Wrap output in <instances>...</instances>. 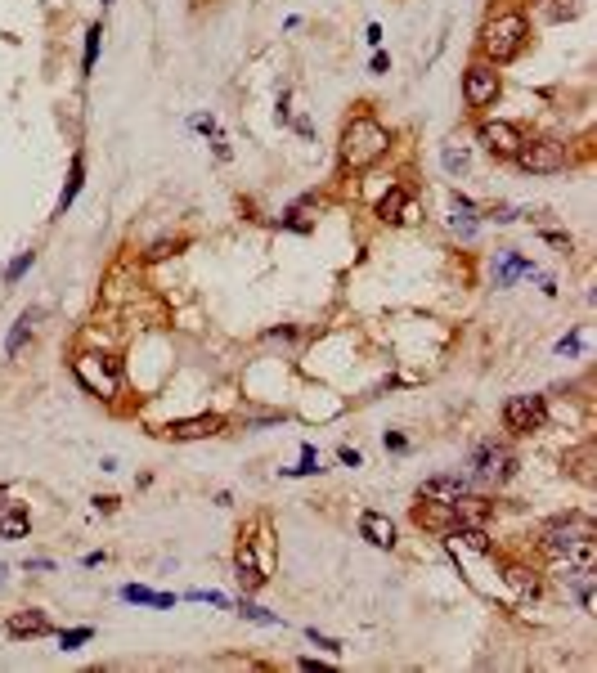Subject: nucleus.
I'll return each mask as SVG.
<instances>
[{"instance_id": "obj_31", "label": "nucleus", "mask_w": 597, "mask_h": 673, "mask_svg": "<svg viewBox=\"0 0 597 673\" xmlns=\"http://www.w3.org/2000/svg\"><path fill=\"white\" fill-rule=\"evenodd\" d=\"M211 149H216V157H221V162H229V157H234V153H229V140H221V135L211 140Z\"/></svg>"}, {"instance_id": "obj_10", "label": "nucleus", "mask_w": 597, "mask_h": 673, "mask_svg": "<svg viewBox=\"0 0 597 673\" xmlns=\"http://www.w3.org/2000/svg\"><path fill=\"white\" fill-rule=\"evenodd\" d=\"M422 507H413V521L418 525H431V530H445L449 525H458V503H436V498H418Z\"/></svg>"}, {"instance_id": "obj_9", "label": "nucleus", "mask_w": 597, "mask_h": 673, "mask_svg": "<svg viewBox=\"0 0 597 673\" xmlns=\"http://www.w3.org/2000/svg\"><path fill=\"white\" fill-rule=\"evenodd\" d=\"M418 498H436V503H462V498H467V476H458V471H436V476H426V481H422Z\"/></svg>"}, {"instance_id": "obj_21", "label": "nucleus", "mask_w": 597, "mask_h": 673, "mask_svg": "<svg viewBox=\"0 0 597 673\" xmlns=\"http://www.w3.org/2000/svg\"><path fill=\"white\" fill-rule=\"evenodd\" d=\"M99 45H104V27L94 23V27L85 32V54H81V72H85V77L94 72V63H99Z\"/></svg>"}, {"instance_id": "obj_24", "label": "nucleus", "mask_w": 597, "mask_h": 673, "mask_svg": "<svg viewBox=\"0 0 597 673\" xmlns=\"http://www.w3.org/2000/svg\"><path fill=\"white\" fill-rule=\"evenodd\" d=\"M238 610H242V619H252V624H278L274 610H265V606H256V602H238Z\"/></svg>"}, {"instance_id": "obj_4", "label": "nucleus", "mask_w": 597, "mask_h": 673, "mask_svg": "<svg viewBox=\"0 0 597 673\" xmlns=\"http://www.w3.org/2000/svg\"><path fill=\"white\" fill-rule=\"evenodd\" d=\"M512 157L530 175H557V171H566V149L557 140H521V149Z\"/></svg>"}, {"instance_id": "obj_3", "label": "nucleus", "mask_w": 597, "mask_h": 673, "mask_svg": "<svg viewBox=\"0 0 597 673\" xmlns=\"http://www.w3.org/2000/svg\"><path fill=\"white\" fill-rule=\"evenodd\" d=\"M472 476H476L481 485H503V481L517 476V454H512L507 445L485 440V445H476V454H472Z\"/></svg>"}, {"instance_id": "obj_20", "label": "nucleus", "mask_w": 597, "mask_h": 673, "mask_svg": "<svg viewBox=\"0 0 597 673\" xmlns=\"http://www.w3.org/2000/svg\"><path fill=\"white\" fill-rule=\"evenodd\" d=\"M27 530H32V521H27V512H23V507L0 512V538H27Z\"/></svg>"}, {"instance_id": "obj_17", "label": "nucleus", "mask_w": 597, "mask_h": 673, "mask_svg": "<svg viewBox=\"0 0 597 673\" xmlns=\"http://www.w3.org/2000/svg\"><path fill=\"white\" fill-rule=\"evenodd\" d=\"M377 216H382L386 225H400V220L409 216V189H400V185L386 189V198L377 202Z\"/></svg>"}, {"instance_id": "obj_34", "label": "nucleus", "mask_w": 597, "mask_h": 673, "mask_svg": "<svg viewBox=\"0 0 597 673\" xmlns=\"http://www.w3.org/2000/svg\"><path fill=\"white\" fill-rule=\"evenodd\" d=\"M373 72H391V54H373Z\"/></svg>"}, {"instance_id": "obj_28", "label": "nucleus", "mask_w": 597, "mask_h": 673, "mask_svg": "<svg viewBox=\"0 0 597 673\" xmlns=\"http://www.w3.org/2000/svg\"><path fill=\"white\" fill-rule=\"evenodd\" d=\"M557 354H579V337H575V333L562 337V341H557Z\"/></svg>"}, {"instance_id": "obj_30", "label": "nucleus", "mask_w": 597, "mask_h": 673, "mask_svg": "<svg viewBox=\"0 0 597 673\" xmlns=\"http://www.w3.org/2000/svg\"><path fill=\"white\" fill-rule=\"evenodd\" d=\"M306 638H310V642H314V646H324V651H341V646H337V642H333V638H324V633H314V629H310V633H306Z\"/></svg>"}, {"instance_id": "obj_26", "label": "nucleus", "mask_w": 597, "mask_h": 673, "mask_svg": "<svg viewBox=\"0 0 597 673\" xmlns=\"http://www.w3.org/2000/svg\"><path fill=\"white\" fill-rule=\"evenodd\" d=\"M319 471V454H314V445H301V467H292L288 476H310Z\"/></svg>"}, {"instance_id": "obj_7", "label": "nucleus", "mask_w": 597, "mask_h": 673, "mask_svg": "<svg viewBox=\"0 0 597 673\" xmlns=\"http://www.w3.org/2000/svg\"><path fill=\"white\" fill-rule=\"evenodd\" d=\"M462 99H467V108H490L498 99V72L490 63H472L462 77Z\"/></svg>"}, {"instance_id": "obj_32", "label": "nucleus", "mask_w": 597, "mask_h": 673, "mask_svg": "<svg viewBox=\"0 0 597 673\" xmlns=\"http://www.w3.org/2000/svg\"><path fill=\"white\" fill-rule=\"evenodd\" d=\"M193 130H202V135H211V130H216V117H202V113H198V117H193Z\"/></svg>"}, {"instance_id": "obj_13", "label": "nucleus", "mask_w": 597, "mask_h": 673, "mask_svg": "<svg viewBox=\"0 0 597 673\" xmlns=\"http://www.w3.org/2000/svg\"><path fill=\"white\" fill-rule=\"evenodd\" d=\"M221 418H216V413H207V418H185V422H171L166 426V436L171 440H202V436H216L221 431Z\"/></svg>"}, {"instance_id": "obj_19", "label": "nucleus", "mask_w": 597, "mask_h": 673, "mask_svg": "<svg viewBox=\"0 0 597 673\" xmlns=\"http://www.w3.org/2000/svg\"><path fill=\"white\" fill-rule=\"evenodd\" d=\"M121 597H126V602H140V606H157V610L176 606V597H171V593H149V588H135V584H126Z\"/></svg>"}, {"instance_id": "obj_12", "label": "nucleus", "mask_w": 597, "mask_h": 673, "mask_svg": "<svg viewBox=\"0 0 597 673\" xmlns=\"http://www.w3.org/2000/svg\"><path fill=\"white\" fill-rule=\"evenodd\" d=\"M521 274H534V265L517 252H498L494 256V288H512Z\"/></svg>"}, {"instance_id": "obj_5", "label": "nucleus", "mask_w": 597, "mask_h": 673, "mask_svg": "<svg viewBox=\"0 0 597 673\" xmlns=\"http://www.w3.org/2000/svg\"><path fill=\"white\" fill-rule=\"evenodd\" d=\"M77 377H81L85 390H94V395H117L121 364L108 359V354H81V359H77Z\"/></svg>"}, {"instance_id": "obj_29", "label": "nucleus", "mask_w": 597, "mask_h": 673, "mask_svg": "<svg viewBox=\"0 0 597 673\" xmlns=\"http://www.w3.org/2000/svg\"><path fill=\"white\" fill-rule=\"evenodd\" d=\"M337 458L346 462V467H359V449H350V445H341V449H337Z\"/></svg>"}, {"instance_id": "obj_6", "label": "nucleus", "mask_w": 597, "mask_h": 673, "mask_svg": "<svg viewBox=\"0 0 597 673\" xmlns=\"http://www.w3.org/2000/svg\"><path fill=\"white\" fill-rule=\"evenodd\" d=\"M543 418H548L543 395H512V400L503 404V426H507L512 436H530V431H539Z\"/></svg>"}, {"instance_id": "obj_2", "label": "nucleus", "mask_w": 597, "mask_h": 673, "mask_svg": "<svg viewBox=\"0 0 597 673\" xmlns=\"http://www.w3.org/2000/svg\"><path fill=\"white\" fill-rule=\"evenodd\" d=\"M521 45H526V18H521V14H498V18L485 23L481 50H485L490 63H507V58H517Z\"/></svg>"}, {"instance_id": "obj_38", "label": "nucleus", "mask_w": 597, "mask_h": 673, "mask_svg": "<svg viewBox=\"0 0 597 673\" xmlns=\"http://www.w3.org/2000/svg\"><path fill=\"white\" fill-rule=\"evenodd\" d=\"M0 574H5V566H0Z\"/></svg>"}, {"instance_id": "obj_33", "label": "nucleus", "mask_w": 597, "mask_h": 673, "mask_svg": "<svg viewBox=\"0 0 597 673\" xmlns=\"http://www.w3.org/2000/svg\"><path fill=\"white\" fill-rule=\"evenodd\" d=\"M386 449H395V454H405V449H409V440H405V436H386Z\"/></svg>"}, {"instance_id": "obj_25", "label": "nucleus", "mask_w": 597, "mask_h": 673, "mask_svg": "<svg viewBox=\"0 0 597 673\" xmlns=\"http://www.w3.org/2000/svg\"><path fill=\"white\" fill-rule=\"evenodd\" d=\"M94 638V629H68V633H59V646L63 651H77V646H85Z\"/></svg>"}, {"instance_id": "obj_36", "label": "nucleus", "mask_w": 597, "mask_h": 673, "mask_svg": "<svg viewBox=\"0 0 597 673\" xmlns=\"http://www.w3.org/2000/svg\"><path fill=\"white\" fill-rule=\"evenodd\" d=\"M0 498H5V485H0Z\"/></svg>"}, {"instance_id": "obj_16", "label": "nucleus", "mask_w": 597, "mask_h": 673, "mask_svg": "<svg viewBox=\"0 0 597 673\" xmlns=\"http://www.w3.org/2000/svg\"><path fill=\"white\" fill-rule=\"evenodd\" d=\"M81 185H85V162H81V153H77V157H72V166H68V185H63V193H59V202H54V216H63L68 206L77 202Z\"/></svg>"}, {"instance_id": "obj_35", "label": "nucleus", "mask_w": 597, "mask_h": 673, "mask_svg": "<svg viewBox=\"0 0 597 673\" xmlns=\"http://www.w3.org/2000/svg\"><path fill=\"white\" fill-rule=\"evenodd\" d=\"M494 220H498V225H507V220H517V211H512V206H498Z\"/></svg>"}, {"instance_id": "obj_15", "label": "nucleus", "mask_w": 597, "mask_h": 673, "mask_svg": "<svg viewBox=\"0 0 597 673\" xmlns=\"http://www.w3.org/2000/svg\"><path fill=\"white\" fill-rule=\"evenodd\" d=\"M36 323H41V310H23L14 319V328H9V337H5V354H18L23 346H27L32 333H36Z\"/></svg>"}, {"instance_id": "obj_1", "label": "nucleus", "mask_w": 597, "mask_h": 673, "mask_svg": "<svg viewBox=\"0 0 597 673\" xmlns=\"http://www.w3.org/2000/svg\"><path fill=\"white\" fill-rule=\"evenodd\" d=\"M386 149H391V135L373 117H350L341 130V162L346 166H373Z\"/></svg>"}, {"instance_id": "obj_22", "label": "nucleus", "mask_w": 597, "mask_h": 673, "mask_svg": "<svg viewBox=\"0 0 597 673\" xmlns=\"http://www.w3.org/2000/svg\"><path fill=\"white\" fill-rule=\"evenodd\" d=\"M32 265H36V252H18L14 261H9V269H5V283L14 288L18 278H23V274H27V269H32Z\"/></svg>"}, {"instance_id": "obj_11", "label": "nucleus", "mask_w": 597, "mask_h": 673, "mask_svg": "<svg viewBox=\"0 0 597 673\" xmlns=\"http://www.w3.org/2000/svg\"><path fill=\"white\" fill-rule=\"evenodd\" d=\"M359 534L369 538L373 548H395V521L382 517V512H364V517H359Z\"/></svg>"}, {"instance_id": "obj_23", "label": "nucleus", "mask_w": 597, "mask_h": 673, "mask_svg": "<svg viewBox=\"0 0 597 673\" xmlns=\"http://www.w3.org/2000/svg\"><path fill=\"white\" fill-rule=\"evenodd\" d=\"M283 229H297V234H310V229H314V220H310V211H306V206H292V211L283 216Z\"/></svg>"}, {"instance_id": "obj_14", "label": "nucleus", "mask_w": 597, "mask_h": 673, "mask_svg": "<svg viewBox=\"0 0 597 673\" xmlns=\"http://www.w3.org/2000/svg\"><path fill=\"white\" fill-rule=\"evenodd\" d=\"M41 633H50V615L45 610H18V615H9V638H41Z\"/></svg>"}, {"instance_id": "obj_27", "label": "nucleus", "mask_w": 597, "mask_h": 673, "mask_svg": "<svg viewBox=\"0 0 597 673\" xmlns=\"http://www.w3.org/2000/svg\"><path fill=\"white\" fill-rule=\"evenodd\" d=\"M445 166L449 171H467V149H445Z\"/></svg>"}, {"instance_id": "obj_37", "label": "nucleus", "mask_w": 597, "mask_h": 673, "mask_svg": "<svg viewBox=\"0 0 597 673\" xmlns=\"http://www.w3.org/2000/svg\"><path fill=\"white\" fill-rule=\"evenodd\" d=\"M104 5H113V0H104Z\"/></svg>"}, {"instance_id": "obj_8", "label": "nucleus", "mask_w": 597, "mask_h": 673, "mask_svg": "<svg viewBox=\"0 0 597 673\" xmlns=\"http://www.w3.org/2000/svg\"><path fill=\"white\" fill-rule=\"evenodd\" d=\"M476 140H481V144H485V149H490L494 157H512V153L521 149V140H526V135H521L517 126H512V121H481Z\"/></svg>"}, {"instance_id": "obj_18", "label": "nucleus", "mask_w": 597, "mask_h": 673, "mask_svg": "<svg viewBox=\"0 0 597 673\" xmlns=\"http://www.w3.org/2000/svg\"><path fill=\"white\" fill-rule=\"evenodd\" d=\"M234 566H238V584H242V588H247V593H252V588H261V584H265L261 566H256V552H252V543H242V548H238Z\"/></svg>"}]
</instances>
